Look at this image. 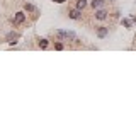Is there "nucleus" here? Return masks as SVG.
<instances>
[{
    "instance_id": "0eeeda50",
    "label": "nucleus",
    "mask_w": 136,
    "mask_h": 136,
    "mask_svg": "<svg viewBox=\"0 0 136 136\" xmlns=\"http://www.w3.org/2000/svg\"><path fill=\"white\" fill-rule=\"evenodd\" d=\"M106 5V0H92V7L94 9H102Z\"/></svg>"
},
{
    "instance_id": "ddd939ff",
    "label": "nucleus",
    "mask_w": 136,
    "mask_h": 136,
    "mask_svg": "<svg viewBox=\"0 0 136 136\" xmlns=\"http://www.w3.org/2000/svg\"><path fill=\"white\" fill-rule=\"evenodd\" d=\"M53 2H54V4H65L66 0H53Z\"/></svg>"
},
{
    "instance_id": "7ed1b4c3",
    "label": "nucleus",
    "mask_w": 136,
    "mask_h": 136,
    "mask_svg": "<svg viewBox=\"0 0 136 136\" xmlns=\"http://www.w3.org/2000/svg\"><path fill=\"white\" fill-rule=\"evenodd\" d=\"M68 17L77 21V19H80V17H82V10H80V9H73V10H70V12H68Z\"/></svg>"
},
{
    "instance_id": "39448f33",
    "label": "nucleus",
    "mask_w": 136,
    "mask_h": 136,
    "mask_svg": "<svg viewBox=\"0 0 136 136\" xmlns=\"http://www.w3.org/2000/svg\"><path fill=\"white\" fill-rule=\"evenodd\" d=\"M95 19H99V21H104V19H107V10H104V9H99V10L95 12Z\"/></svg>"
},
{
    "instance_id": "9d476101",
    "label": "nucleus",
    "mask_w": 136,
    "mask_h": 136,
    "mask_svg": "<svg viewBox=\"0 0 136 136\" xmlns=\"http://www.w3.org/2000/svg\"><path fill=\"white\" fill-rule=\"evenodd\" d=\"M39 48H41V50L48 48V39H39Z\"/></svg>"
},
{
    "instance_id": "f257e3e1",
    "label": "nucleus",
    "mask_w": 136,
    "mask_h": 136,
    "mask_svg": "<svg viewBox=\"0 0 136 136\" xmlns=\"http://www.w3.org/2000/svg\"><path fill=\"white\" fill-rule=\"evenodd\" d=\"M56 36L60 37V39H66V41H75V39H77L75 34L70 33V31H56Z\"/></svg>"
},
{
    "instance_id": "9b49d317",
    "label": "nucleus",
    "mask_w": 136,
    "mask_h": 136,
    "mask_svg": "<svg viewBox=\"0 0 136 136\" xmlns=\"http://www.w3.org/2000/svg\"><path fill=\"white\" fill-rule=\"evenodd\" d=\"M123 26H124V27H128V29H131V22H129L128 19H123Z\"/></svg>"
},
{
    "instance_id": "423d86ee",
    "label": "nucleus",
    "mask_w": 136,
    "mask_h": 136,
    "mask_svg": "<svg viewBox=\"0 0 136 136\" xmlns=\"http://www.w3.org/2000/svg\"><path fill=\"white\" fill-rule=\"evenodd\" d=\"M107 34H109V29L107 27H99V29H97V36H99L100 39H102V37H106Z\"/></svg>"
},
{
    "instance_id": "6e6552de",
    "label": "nucleus",
    "mask_w": 136,
    "mask_h": 136,
    "mask_svg": "<svg viewBox=\"0 0 136 136\" xmlns=\"http://www.w3.org/2000/svg\"><path fill=\"white\" fill-rule=\"evenodd\" d=\"M24 10H26V12H37V9L34 7V5H31V4H26L24 5Z\"/></svg>"
},
{
    "instance_id": "f8f14e48",
    "label": "nucleus",
    "mask_w": 136,
    "mask_h": 136,
    "mask_svg": "<svg viewBox=\"0 0 136 136\" xmlns=\"http://www.w3.org/2000/svg\"><path fill=\"white\" fill-rule=\"evenodd\" d=\"M54 50L61 51V50H63V44H61V43H56V44H54Z\"/></svg>"
},
{
    "instance_id": "f03ea898",
    "label": "nucleus",
    "mask_w": 136,
    "mask_h": 136,
    "mask_svg": "<svg viewBox=\"0 0 136 136\" xmlns=\"http://www.w3.org/2000/svg\"><path fill=\"white\" fill-rule=\"evenodd\" d=\"M19 37H21V34L15 33V31H12V33H9V34H7V37H5V39H7L9 44H15V43L19 41Z\"/></svg>"
},
{
    "instance_id": "1a4fd4ad",
    "label": "nucleus",
    "mask_w": 136,
    "mask_h": 136,
    "mask_svg": "<svg viewBox=\"0 0 136 136\" xmlns=\"http://www.w3.org/2000/svg\"><path fill=\"white\" fill-rule=\"evenodd\" d=\"M85 7H87V0H77V9L83 10Z\"/></svg>"
},
{
    "instance_id": "20e7f679",
    "label": "nucleus",
    "mask_w": 136,
    "mask_h": 136,
    "mask_svg": "<svg viewBox=\"0 0 136 136\" xmlns=\"http://www.w3.org/2000/svg\"><path fill=\"white\" fill-rule=\"evenodd\" d=\"M26 21V14L24 12H17L15 17H14V24H22Z\"/></svg>"
}]
</instances>
